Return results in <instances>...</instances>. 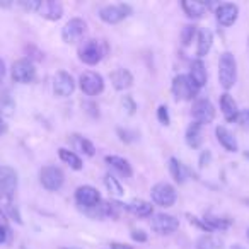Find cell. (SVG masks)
<instances>
[{
  "label": "cell",
  "mask_w": 249,
  "mask_h": 249,
  "mask_svg": "<svg viewBox=\"0 0 249 249\" xmlns=\"http://www.w3.org/2000/svg\"><path fill=\"white\" fill-rule=\"evenodd\" d=\"M235 80H237V62L231 52H225L220 55L218 62V82L225 90H229L234 87Z\"/></svg>",
  "instance_id": "1"
},
{
  "label": "cell",
  "mask_w": 249,
  "mask_h": 249,
  "mask_svg": "<svg viewBox=\"0 0 249 249\" xmlns=\"http://www.w3.org/2000/svg\"><path fill=\"white\" fill-rule=\"evenodd\" d=\"M106 53V45L97 39H87L80 45L79 48V58L86 65H97L103 60Z\"/></svg>",
  "instance_id": "2"
},
{
  "label": "cell",
  "mask_w": 249,
  "mask_h": 249,
  "mask_svg": "<svg viewBox=\"0 0 249 249\" xmlns=\"http://www.w3.org/2000/svg\"><path fill=\"white\" fill-rule=\"evenodd\" d=\"M150 198L156 205L159 207H164V208H169L176 203L178 200V193H176V188L169 183H157L152 186L150 190Z\"/></svg>",
  "instance_id": "3"
},
{
  "label": "cell",
  "mask_w": 249,
  "mask_h": 249,
  "mask_svg": "<svg viewBox=\"0 0 249 249\" xmlns=\"http://www.w3.org/2000/svg\"><path fill=\"white\" fill-rule=\"evenodd\" d=\"M11 75H12V80H14V82H18V84H31V82H35V79H36L35 63H33L29 58L16 60V62L12 63Z\"/></svg>",
  "instance_id": "4"
},
{
  "label": "cell",
  "mask_w": 249,
  "mask_h": 249,
  "mask_svg": "<svg viewBox=\"0 0 249 249\" xmlns=\"http://www.w3.org/2000/svg\"><path fill=\"white\" fill-rule=\"evenodd\" d=\"M171 90H173L174 97L179 101H191L195 96L198 94V90L195 87V84L190 80V77L186 73H179L173 79V86H171Z\"/></svg>",
  "instance_id": "5"
},
{
  "label": "cell",
  "mask_w": 249,
  "mask_h": 249,
  "mask_svg": "<svg viewBox=\"0 0 249 249\" xmlns=\"http://www.w3.org/2000/svg\"><path fill=\"white\" fill-rule=\"evenodd\" d=\"M39 181H41L43 188L48 191H58L63 186L65 181V174L60 167L56 166H45L39 171Z\"/></svg>",
  "instance_id": "6"
},
{
  "label": "cell",
  "mask_w": 249,
  "mask_h": 249,
  "mask_svg": "<svg viewBox=\"0 0 249 249\" xmlns=\"http://www.w3.org/2000/svg\"><path fill=\"white\" fill-rule=\"evenodd\" d=\"M18 190V173L11 166H0V198L11 200Z\"/></svg>",
  "instance_id": "7"
},
{
  "label": "cell",
  "mask_w": 249,
  "mask_h": 249,
  "mask_svg": "<svg viewBox=\"0 0 249 249\" xmlns=\"http://www.w3.org/2000/svg\"><path fill=\"white\" fill-rule=\"evenodd\" d=\"M150 227H152L154 232L160 235H167L173 234L179 229V220H178L174 215L169 213H154L152 218H150Z\"/></svg>",
  "instance_id": "8"
},
{
  "label": "cell",
  "mask_w": 249,
  "mask_h": 249,
  "mask_svg": "<svg viewBox=\"0 0 249 249\" xmlns=\"http://www.w3.org/2000/svg\"><path fill=\"white\" fill-rule=\"evenodd\" d=\"M80 89H82L84 94L87 96H97L104 90V79L101 73L92 72V70H87V72L80 73Z\"/></svg>",
  "instance_id": "9"
},
{
  "label": "cell",
  "mask_w": 249,
  "mask_h": 249,
  "mask_svg": "<svg viewBox=\"0 0 249 249\" xmlns=\"http://www.w3.org/2000/svg\"><path fill=\"white\" fill-rule=\"evenodd\" d=\"M132 14V7L128 4H116V5H104L99 11L101 21L106 24H118L124 18H128Z\"/></svg>",
  "instance_id": "10"
},
{
  "label": "cell",
  "mask_w": 249,
  "mask_h": 249,
  "mask_svg": "<svg viewBox=\"0 0 249 249\" xmlns=\"http://www.w3.org/2000/svg\"><path fill=\"white\" fill-rule=\"evenodd\" d=\"M75 201L82 210H89V208L97 207L103 200H101V195L96 188L90 184H84L75 190Z\"/></svg>",
  "instance_id": "11"
},
{
  "label": "cell",
  "mask_w": 249,
  "mask_h": 249,
  "mask_svg": "<svg viewBox=\"0 0 249 249\" xmlns=\"http://www.w3.org/2000/svg\"><path fill=\"white\" fill-rule=\"evenodd\" d=\"M215 118V107L208 99H198L193 104V120L198 124H208Z\"/></svg>",
  "instance_id": "12"
},
{
  "label": "cell",
  "mask_w": 249,
  "mask_h": 249,
  "mask_svg": "<svg viewBox=\"0 0 249 249\" xmlns=\"http://www.w3.org/2000/svg\"><path fill=\"white\" fill-rule=\"evenodd\" d=\"M75 89V82H73L72 75L65 70H60L55 73V79H53V92L58 97H69L70 94Z\"/></svg>",
  "instance_id": "13"
},
{
  "label": "cell",
  "mask_w": 249,
  "mask_h": 249,
  "mask_svg": "<svg viewBox=\"0 0 249 249\" xmlns=\"http://www.w3.org/2000/svg\"><path fill=\"white\" fill-rule=\"evenodd\" d=\"M215 18H217V22L224 28H229L232 26L239 18V7L235 4H231V2H224V4H218L217 9H215Z\"/></svg>",
  "instance_id": "14"
},
{
  "label": "cell",
  "mask_w": 249,
  "mask_h": 249,
  "mask_svg": "<svg viewBox=\"0 0 249 249\" xmlns=\"http://www.w3.org/2000/svg\"><path fill=\"white\" fill-rule=\"evenodd\" d=\"M86 33V21L80 18H72L62 29V38L65 43H75Z\"/></svg>",
  "instance_id": "15"
},
{
  "label": "cell",
  "mask_w": 249,
  "mask_h": 249,
  "mask_svg": "<svg viewBox=\"0 0 249 249\" xmlns=\"http://www.w3.org/2000/svg\"><path fill=\"white\" fill-rule=\"evenodd\" d=\"M188 77H190V80L195 84V87H196V89H201V87L207 84L208 75H207V69H205L203 60L196 58V60H193V62H191Z\"/></svg>",
  "instance_id": "16"
},
{
  "label": "cell",
  "mask_w": 249,
  "mask_h": 249,
  "mask_svg": "<svg viewBox=\"0 0 249 249\" xmlns=\"http://www.w3.org/2000/svg\"><path fill=\"white\" fill-rule=\"evenodd\" d=\"M38 12L39 16H43L48 21H58L63 16V5L58 0H43Z\"/></svg>",
  "instance_id": "17"
},
{
  "label": "cell",
  "mask_w": 249,
  "mask_h": 249,
  "mask_svg": "<svg viewBox=\"0 0 249 249\" xmlns=\"http://www.w3.org/2000/svg\"><path fill=\"white\" fill-rule=\"evenodd\" d=\"M111 82H113V87L116 90H126L133 86V75L130 70L126 69H116L111 72L109 75Z\"/></svg>",
  "instance_id": "18"
},
{
  "label": "cell",
  "mask_w": 249,
  "mask_h": 249,
  "mask_svg": "<svg viewBox=\"0 0 249 249\" xmlns=\"http://www.w3.org/2000/svg\"><path fill=\"white\" fill-rule=\"evenodd\" d=\"M181 7L190 19H201L208 11V4L198 2V0H184L181 2Z\"/></svg>",
  "instance_id": "19"
},
{
  "label": "cell",
  "mask_w": 249,
  "mask_h": 249,
  "mask_svg": "<svg viewBox=\"0 0 249 249\" xmlns=\"http://www.w3.org/2000/svg\"><path fill=\"white\" fill-rule=\"evenodd\" d=\"M220 109H222V114H224V118L227 121L237 120V114H239L237 103H235L234 97H232L229 92H224L220 96Z\"/></svg>",
  "instance_id": "20"
},
{
  "label": "cell",
  "mask_w": 249,
  "mask_h": 249,
  "mask_svg": "<svg viewBox=\"0 0 249 249\" xmlns=\"http://www.w3.org/2000/svg\"><path fill=\"white\" fill-rule=\"evenodd\" d=\"M213 45V33L210 29H200L198 31V46H196V55L198 58H203L205 55H208V52L212 50Z\"/></svg>",
  "instance_id": "21"
},
{
  "label": "cell",
  "mask_w": 249,
  "mask_h": 249,
  "mask_svg": "<svg viewBox=\"0 0 249 249\" xmlns=\"http://www.w3.org/2000/svg\"><path fill=\"white\" fill-rule=\"evenodd\" d=\"M215 135H217L218 143H220L227 152H237V140H235V137L232 135L225 126H217V128H215Z\"/></svg>",
  "instance_id": "22"
},
{
  "label": "cell",
  "mask_w": 249,
  "mask_h": 249,
  "mask_svg": "<svg viewBox=\"0 0 249 249\" xmlns=\"http://www.w3.org/2000/svg\"><path fill=\"white\" fill-rule=\"evenodd\" d=\"M104 160H106L107 166L113 167L114 171H118L123 178H132L133 171H132V166H130V162L126 159L118 157V156H106L104 157Z\"/></svg>",
  "instance_id": "23"
},
{
  "label": "cell",
  "mask_w": 249,
  "mask_h": 249,
  "mask_svg": "<svg viewBox=\"0 0 249 249\" xmlns=\"http://www.w3.org/2000/svg\"><path fill=\"white\" fill-rule=\"evenodd\" d=\"M124 210H128L130 213L137 215V217H152L154 215V208L152 203L145 200H133L130 203L124 205Z\"/></svg>",
  "instance_id": "24"
},
{
  "label": "cell",
  "mask_w": 249,
  "mask_h": 249,
  "mask_svg": "<svg viewBox=\"0 0 249 249\" xmlns=\"http://www.w3.org/2000/svg\"><path fill=\"white\" fill-rule=\"evenodd\" d=\"M184 140H186L188 147L191 149H198L203 142V135H201V124L198 123H191L186 128V133H184Z\"/></svg>",
  "instance_id": "25"
},
{
  "label": "cell",
  "mask_w": 249,
  "mask_h": 249,
  "mask_svg": "<svg viewBox=\"0 0 249 249\" xmlns=\"http://www.w3.org/2000/svg\"><path fill=\"white\" fill-rule=\"evenodd\" d=\"M169 173L174 178V181L179 184H183L188 178V169L176 159V157H171L169 159Z\"/></svg>",
  "instance_id": "26"
},
{
  "label": "cell",
  "mask_w": 249,
  "mask_h": 249,
  "mask_svg": "<svg viewBox=\"0 0 249 249\" xmlns=\"http://www.w3.org/2000/svg\"><path fill=\"white\" fill-rule=\"evenodd\" d=\"M58 156H60V159L63 160L65 164H69L72 169H75V171H80L82 169V159H80L79 156H77L73 150H69V149H60L58 150Z\"/></svg>",
  "instance_id": "27"
},
{
  "label": "cell",
  "mask_w": 249,
  "mask_h": 249,
  "mask_svg": "<svg viewBox=\"0 0 249 249\" xmlns=\"http://www.w3.org/2000/svg\"><path fill=\"white\" fill-rule=\"evenodd\" d=\"M72 142H73V147H75L77 150H80L82 154H86V156L92 157L94 154H96V147H94V143L90 142V140L84 139V137L72 135Z\"/></svg>",
  "instance_id": "28"
},
{
  "label": "cell",
  "mask_w": 249,
  "mask_h": 249,
  "mask_svg": "<svg viewBox=\"0 0 249 249\" xmlns=\"http://www.w3.org/2000/svg\"><path fill=\"white\" fill-rule=\"evenodd\" d=\"M220 248H222V241L212 234H203L196 241V249H220Z\"/></svg>",
  "instance_id": "29"
},
{
  "label": "cell",
  "mask_w": 249,
  "mask_h": 249,
  "mask_svg": "<svg viewBox=\"0 0 249 249\" xmlns=\"http://www.w3.org/2000/svg\"><path fill=\"white\" fill-rule=\"evenodd\" d=\"M207 222V225L212 231H225L231 225V220H225V218H218V217H212V215H205L203 218Z\"/></svg>",
  "instance_id": "30"
},
{
  "label": "cell",
  "mask_w": 249,
  "mask_h": 249,
  "mask_svg": "<svg viewBox=\"0 0 249 249\" xmlns=\"http://www.w3.org/2000/svg\"><path fill=\"white\" fill-rule=\"evenodd\" d=\"M104 184H106V188L109 190L111 195H114V196H123V188H121L120 181H118L113 174H106V176H104Z\"/></svg>",
  "instance_id": "31"
},
{
  "label": "cell",
  "mask_w": 249,
  "mask_h": 249,
  "mask_svg": "<svg viewBox=\"0 0 249 249\" xmlns=\"http://www.w3.org/2000/svg\"><path fill=\"white\" fill-rule=\"evenodd\" d=\"M196 31H198V29H196V26H195V24H186V26H184L183 31H181V41H183L184 46L191 45V41H193Z\"/></svg>",
  "instance_id": "32"
},
{
  "label": "cell",
  "mask_w": 249,
  "mask_h": 249,
  "mask_svg": "<svg viewBox=\"0 0 249 249\" xmlns=\"http://www.w3.org/2000/svg\"><path fill=\"white\" fill-rule=\"evenodd\" d=\"M157 120H159L162 124H169L171 118H169V111H167V106L160 104V106L157 107Z\"/></svg>",
  "instance_id": "33"
},
{
  "label": "cell",
  "mask_w": 249,
  "mask_h": 249,
  "mask_svg": "<svg viewBox=\"0 0 249 249\" xmlns=\"http://www.w3.org/2000/svg\"><path fill=\"white\" fill-rule=\"evenodd\" d=\"M19 4H21V7H24L26 11L38 12L39 5H41V0H22V2H19Z\"/></svg>",
  "instance_id": "34"
},
{
  "label": "cell",
  "mask_w": 249,
  "mask_h": 249,
  "mask_svg": "<svg viewBox=\"0 0 249 249\" xmlns=\"http://www.w3.org/2000/svg\"><path fill=\"white\" fill-rule=\"evenodd\" d=\"M237 121L239 124H241L242 128H249V109H242V111H239V114H237Z\"/></svg>",
  "instance_id": "35"
},
{
  "label": "cell",
  "mask_w": 249,
  "mask_h": 249,
  "mask_svg": "<svg viewBox=\"0 0 249 249\" xmlns=\"http://www.w3.org/2000/svg\"><path fill=\"white\" fill-rule=\"evenodd\" d=\"M121 103H123L124 109L128 111L130 114H133V113H135V109H137V104H135V101L132 99V96H124V97H123V101H121Z\"/></svg>",
  "instance_id": "36"
},
{
  "label": "cell",
  "mask_w": 249,
  "mask_h": 249,
  "mask_svg": "<svg viewBox=\"0 0 249 249\" xmlns=\"http://www.w3.org/2000/svg\"><path fill=\"white\" fill-rule=\"evenodd\" d=\"M186 217L190 218V222H191V224H195V225H196V227L203 229V231H207V232H213V231H212V229L207 225V222H201L198 217H193V215H186Z\"/></svg>",
  "instance_id": "37"
},
{
  "label": "cell",
  "mask_w": 249,
  "mask_h": 249,
  "mask_svg": "<svg viewBox=\"0 0 249 249\" xmlns=\"http://www.w3.org/2000/svg\"><path fill=\"white\" fill-rule=\"evenodd\" d=\"M132 239L137 242H147V234L143 231H133L132 232Z\"/></svg>",
  "instance_id": "38"
},
{
  "label": "cell",
  "mask_w": 249,
  "mask_h": 249,
  "mask_svg": "<svg viewBox=\"0 0 249 249\" xmlns=\"http://www.w3.org/2000/svg\"><path fill=\"white\" fill-rule=\"evenodd\" d=\"M9 213H11L12 220H16V222H18V224H22L21 215L18 213V210H14V207H12V205H9Z\"/></svg>",
  "instance_id": "39"
},
{
  "label": "cell",
  "mask_w": 249,
  "mask_h": 249,
  "mask_svg": "<svg viewBox=\"0 0 249 249\" xmlns=\"http://www.w3.org/2000/svg\"><path fill=\"white\" fill-rule=\"evenodd\" d=\"M7 235H9L7 227H5V225H2V224H0V246H2L5 241H7Z\"/></svg>",
  "instance_id": "40"
},
{
  "label": "cell",
  "mask_w": 249,
  "mask_h": 249,
  "mask_svg": "<svg viewBox=\"0 0 249 249\" xmlns=\"http://www.w3.org/2000/svg\"><path fill=\"white\" fill-rule=\"evenodd\" d=\"M210 152L208 150H205L203 154H201V157H200V167H205V166H208V160H210Z\"/></svg>",
  "instance_id": "41"
},
{
  "label": "cell",
  "mask_w": 249,
  "mask_h": 249,
  "mask_svg": "<svg viewBox=\"0 0 249 249\" xmlns=\"http://www.w3.org/2000/svg\"><path fill=\"white\" fill-rule=\"evenodd\" d=\"M109 249H133V248L128 244H121V242H111Z\"/></svg>",
  "instance_id": "42"
},
{
  "label": "cell",
  "mask_w": 249,
  "mask_h": 249,
  "mask_svg": "<svg viewBox=\"0 0 249 249\" xmlns=\"http://www.w3.org/2000/svg\"><path fill=\"white\" fill-rule=\"evenodd\" d=\"M5 132H7V124H5V121L2 120V116H0V137L4 135Z\"/></svg>",
  "instance_id": "43"
},
{
  "label": "cell",
  "mask_w": 249,
  "mask_h": 249,
  "mask_svg": "<svg viewBox=\"0 0 249 249\" xmlns=\"http://www.w3.org/2000/svg\"><path fill=\"white\" fill-rule=\"evenodd\" d=\"M4 75H5V65H4V62L0 60V82H2V79H4Z\"/></svg>",
  "instance_id": "44"
},
{
  "label": "cell",
  "mask_w": 249,
  "mask_h": 249,
  "mask_svg": "<svg viewBox=\"0 0 249 249\" xmlns=\"http://www.w3.org/2000/svg\"><path fill=\"white\" fill-rule=\"evenodd\" d=\"M244 156H246V157H249V152H246V154H244Z\"/></svg>",
  "instance_id": "45"
},
{
  "label": "cell",
  "mask_w": 249,
  "mask_h": 249,
  "mask_svg": "<svg viewBox=\"0 0 249 249\" xmlns=\"http://www.w3.org/2000/svg\"><path fill=\"white\" fill-rule=\"evenodd\" d=\"M62 249H73V248H62Z\"/></svg>",
  "instance_id": "46"
},
{
  "label": "cell",
  "mask_w": 249,
  "mask_h": 249,
  "mask_svg": "<svg viewBox=\"0 0 249 249\" xmlns=\"http://www.w3.org/2000/svg\"><path fill=\"white\" fill-rule=\"evenodd\" d=\"M246 203H248V205H249V200H246Z\"/></svg>",
  "instance_id": "47"
},
{
  "label": "cell",
  "mask_w": 249,
  "mask_h": 249,
  "mask_svg": "<svg viewBox=\"0 0 249 249\" xmlns=\"http://www.w3.org/2000/svg\"><path fill=\"white\" fill-rule=\"evenodd\" d=\"M248 235H249V231H248Z\"/></svg>",
  "instance_id": "48"
}]
</instances>
